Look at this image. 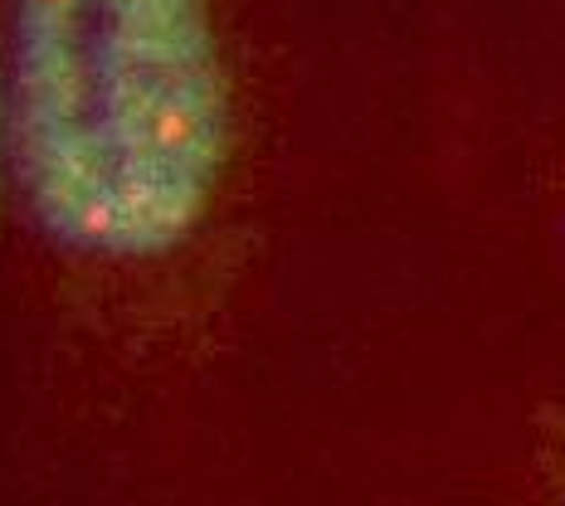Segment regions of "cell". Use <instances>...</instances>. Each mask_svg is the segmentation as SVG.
I'll return each instance as SVG.
<instances>
[{
    "label": "cell",
    "instance_id": "7a4b0ae2",
    "mask_svg": "<svg viewBox=\"0 0 565 506\" xmlns=\"http://www.w3.org/2000/svg\"><path fill=\"white\" fill-rule=\"evenodd\" d=\"M0 122H6V112H0Z\"/></svg>",
    "mask_w": 565,
    "mask_h": 506
},
{
    "label": "cell",
    "instance_id": "6da1fadb",
    "mask_svg": "<svg viewBox=\"0 0 565 506\" xmlns=\"http://www.w3.org/2000/svg\"><path fill=\"white\" fill-rule=\"evenodd\" d=\"M234 88L210 0H15L6 141L58 249L141 263L205 225Z\"/></svg>",
    "mask_w": 565,
    "mask_h": 506
}]
</instances>
